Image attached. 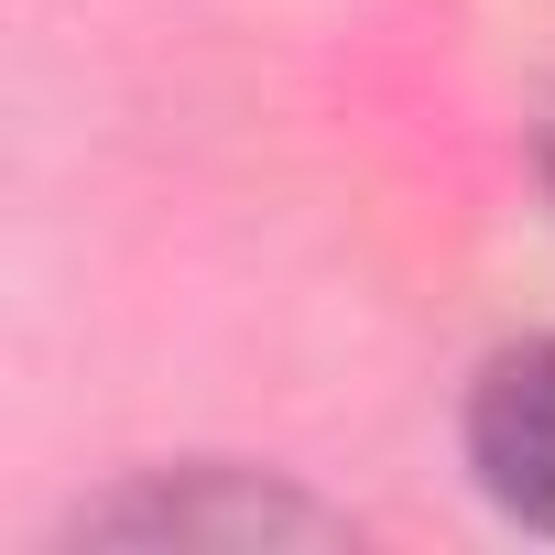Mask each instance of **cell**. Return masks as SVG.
Returning <instances> with one entry per match:
<instances>
[{
	"label": "cell",
	"mask_w": 555,
	"mask_h": 555,
	"mask_svg": "<svg viewBox=\"0 0 555 555\" xmlns=\"http://www.w3.org/2000/svg\"><path fill=\"white\" fill-rule=\"evenodd\" d=\"M349 522L327 512V501H306V490H284V479H250V468H153V479H131V490H109V501H88L77 522H66V544H229V555H250V544H338Z\"/></svg>",
	"instance_id": "obj_1"
},
{
	"label": "cell",
	"mask_w": 555,
	"mask_h": 555,
	"mask_svg": "<svg viewBox=\"0 0 555 555\" xmlns=\"http://www.w3.org/2000/svg\"><path fill=\"white\" fill-rule=\"evenodd\" d=\"M468 468L512 522L555 533V338H522L468 382Z\"/></svg>",
	"instance_id": "obj_2"
},
{
	"label": "cell",
	"mask_w": 555,
	"mask_h": 555,
	"mask_svg": "<svg viewBox=\"0 0 555 555\" xmlns=\"http://www.w3.org/2000/svg\"><path fill=\"white\" fill-rule=\"evenodd\" d=\"M544 185H555V120H544Z\"/></svg>",
	"instance_id": "obj_3"
}]
</instances>
